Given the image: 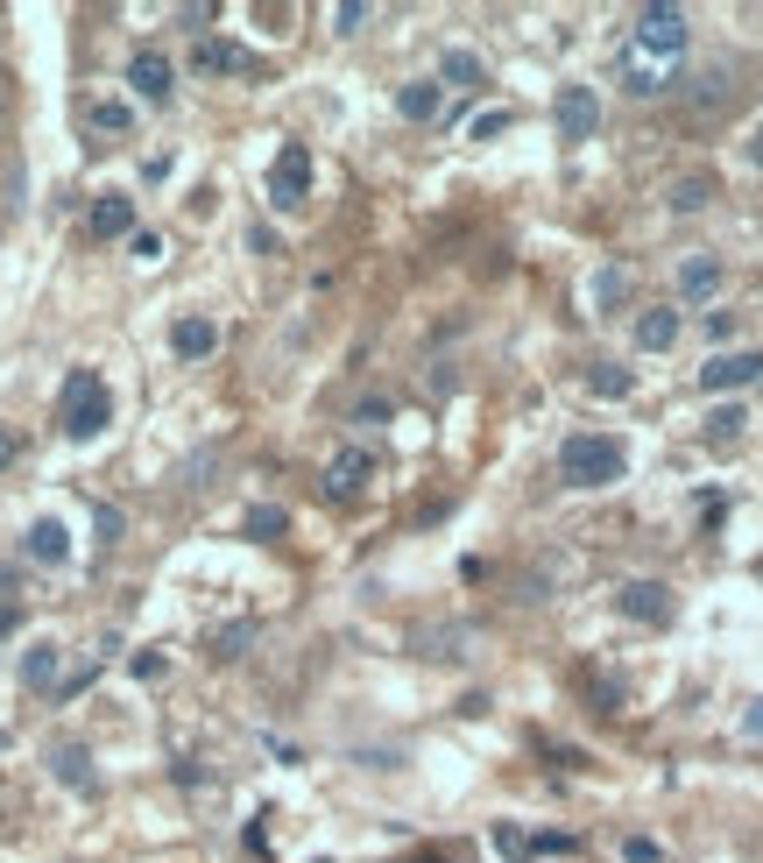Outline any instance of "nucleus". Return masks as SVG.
<instances>
[{
  "label": "nucleus",
  "instance_id": "e433bc0d",
  "mask_svg": "<svg viewBox=\"0 0 763 863\" xmlns=\"http://www.w3.org/2000/svg\"><path fill=\"white\" fill-rule=\"evenodd\" d=\"M750 729H756V736H763V701H756V708H750Z\"/></svg>",
  "mask_w": 763,
  "mask_h": 863
},
{
  "label": "nucleus",
  "instance_id": "f704fd0d",
  "mask_svg": "<svg viewBox=\"0 0 763 863\" xmlns=\"http://www.w3.org/2000/svg\"><path fill=\"white\" fill-rule=\"evenodd\" d=\"M333 22H339V36H354V28H361V22H368V8H361V0H347V8H339V14H333Z\"/></svg>",
  "mask_w": 763,
  "mask_h": 863
},
{
  "label": "nucleus",
  "instance_id": "7c9ffc66",
  "mask_svg": "<svg viewBox=\"0 0 763 863\" xmlns=\"http://www.w3.org/2000/svg\"><path fill=\"white\" fill-rule=\"evenodd\" d=\"M496 850H502V856H530V836H523V828H509V821H502V828H496Z\"/></svg>",
  "mask_w": 763,
  "mask_h": 863
},
{
  "label": "nucleus",
  "instance_id": "f257e3e1",
  "mask_svg": "<svg viewBox=\"0 0 763 863\" xmlns=\"http://www.w3.org/2000/svg\"><path fill=\"white\" fill-rule=\"evenodd\" d=\"M685 8H643L636 14V28H630V43H622V85H630L636 99H657L671 85V71H679V57H685Z\"/></svg>",
  "mask_w": 763,
  "mask_h": 863
},
{
  "label": "nucleus",
  "instance_id": "1a4fd4ad",
  "mask_svg": "<svg viewBox=\"0 0 763 863\" xmlns=\"http://www.w3.org/2000/svg\"><path fill=\"white\" fill-rule=\"evenodd\" d=\"M368 482H375V460H368L361 446H339L333 468H325V488H333V496H361Z\"/></svg>",
  "mask_w": 763,
  "mask_h": 863
},
{
  "label": "nucleus",
  "instance_id": "c756f323",
  "mask_svg": "<svg viewBox=\"0 0 763 863\" xmlns=\"http://www.w3.org/2000/svg\"><path fill=\"white\" fill-rule=\"evenodd\" d=\"M530 850H537V856H573L580 842H573V836H551V828H545V836H530Z\"/></svg>",
  "mask_w": 763,
  "mask_h": 863
},
{
  "label": "nucleus",
  "instance_id": "a211bd4d",
  "mask_svg": "<svg viewBox=\"0 0 763 863\" xmlns=\"http://www.w3.org/2000/svg\"><path fill=\"white\" fill-rule=\"evenodd\" d=\"M439 107H445V99H439V85H431V79H417V85H403V93H396L403 121H439Z\"/></svg>",
  "mask_w": 763,
  "mask_h": 863
},
{
  "label": "nucleus",
  "instance_id": "72a5a7b5",
  "mask_svg": "<svg viewBox=\"0 0 763 863\" xmlns=\"http://www.w3.org/2000/svg\"><path fill=\"white\" fill-rule=\"evenodd\" d=\"M14 460H22V432L0 425V468H14Z\"/></svg>",
  "mask_w": 763,
  "mask_h": 863
},
{
  "label": "nucleus",
  "instance_id": "dca6fc26",
  "mask_svg": "<svg viewBox=\"0 0 763 863\" xmlns=\"http://www.w3.org/2000/svg\"><path fill=\"white\" fill-rule=\"evenodd\" d=\"M28 559H43V567H64L71 559V539H64L57 517H36V524H28Z\"/></svg>",
  "mask_w": 763,
  "mask_h": 863
},
{
  "label": "nucleus",
  "instance_id": "423d86ee",
  "mask_svg": "<svg viewBox=\"0 0 763 863\" xmlns=\"http://www.w3.org/2000/svg\"><path fill=\"white\" fill-rule=\"evenodd\" d=\"M756 376H763V354H756V347H742V354H714V362L700 368V382H707L714 397H728V390H750Z\"/></svg>",
  "mask_w": 763,
  "mask_h": 863
},
{
  "label": "nucleus",
  "instance_id": "a878e982",
  "mask_svg": "<svg viewBox=\"0 0 763 863\" xmlns=\"http://www.w3.org/2000/svg\"><path fill=\"white\" fill-rule=\"evenodd\" d=\"M248 637H254V623H227V630L213 637V659H219V665H227V659H241V651H248Z\"/></svg>",
  "mask_w": 763,
  "mask_h": 863
},
{
  "label": "nucleus",
  "instance_id": "2eb2a0df",
  "mask_svg": "<svg viewBox=\"0 0 763 863\" xmlns=\"http://www.w3.org/2000/svg\"><path fill=\"white\" fill-rule=\"evenodd\" d=\"M50 771L71 785V793H93V750H85V743H57V750H50Z\"/></svg>",
  "mask_w": 763,
  "mask_h": 863
},
{
  "label": "nucleus",
  "instance_id": "473e14b6",
  "mask_svg": "<svg viewBox=\"0 0 763 863\" xmlns=\"http://www.w3.org/2000/svg\"><path fill=\"white\" fill-rule=\"evenodd\" d=\"M622 863H657V842L651 836H630V842H622Z\"/></svg>",
  "mask_w": 763,
  "mask_h": 863
},
{
  "label": "nucleus",
  "instance_id": "9b49d317",
  "mask_svg": "<svg viewBox=\"0 0 763 863\" xmlns=\"http://www.w3.org/2000/svg\"><path fill=\"white\" fill-rule=\"evenodd\" d=\"M128 85L148 99V107H163V99H170V57H156V50H134V64H128Z\"/></svg>",
  "mask_w": 763,
  "mask_h": 863
},
{
  "label": "nucleus",
  "instance_id": "f03ea898",
  "mask_svg": "<svg viewBox=\"0 0 763 863\" xmlns=\"http://www.w3.org/2000/svg\"><path fill=\"white\" fill-rule=\"evenodd\" d=\"M622 468H630V453L608 432H573L559 446V482L565 488H608V482H622Z\"/></svg>",
  "mask_w": 763,
  "mask_h": 863
},
{
  "label": "nucleus",
  "instance_id": "4c0bfd02",
  "mask_svg": "<svg viewBox=\"0 0 763 863\" xmlns=\"http://www.w3.org/2000/svg\"><path fill=\"white\" fill-rule=\"evenodd\" d=\"M14 630V608H0V637H8Z\"/></svg>",
  "mask_w": 763,
  "mask_h": 863
},
{
  "label": "nucleus",
  "instance_id": "f8f14e48",
  "mask_svg": "<svg viewBox=\"0 0 763 863\" xmlns=\"http://www.w3.org/2000/svg\"><path fill=\"white\" fill-rule=\"evenodd\" d=\"M93 234H99V241H134V199L107 191V199L93 205Z\"/></svg>",
  "mask_w": 763,
  "mask_h": 863
},
{
  "label": "nucleus",
  "instance_id": "4be33fe9",
  "mask_svg": "<svg viewBox=\"0 0 763 863\" xmlns=\"http://www.w3.org/2000/svg\"><path fill=\"white\" fill-rule=\"evenodd\" d=\"M587 390H594V397H630L636 376H630V368H616V362H594V368H587Z\"/></svg>",
  "mask_w": 763,
  "mask_h": 863
},
{
  "label": "nucleus",
  "instance_id": "6ab92c4d",
  "mask_svg": "<svg viewBox=\"0 0 763 863\" xmlns=\"http://www.w3.org/2000/svg\"><path fill=\"white\" fill-rule=\"evenodd\" d=\"M22 687H57V645H28L22 651Z\"/></svg>",
  "mask_w": 763,
  "mask_h": 863
},
{
  "label": "nucleus",
  "instance_id": "a19ab883",
  "mask_svg": "<svg viewBox=\"0 0 763 863\" xmlns=\"http://www.w3.org/2000/svg\"><path fill=\"white\" fill-rule=\"evenodd\" d=\"M756 574H763V567H756Z\"/></svg>",
  "mask_w": 763,
  "mask_h": 863
},
{
  "label": "nucleus",
  "instance_id": "20e7f679",
  "mask_svg": "<svg viewBox=\"0 0 763 863\" xmlns=\"http://www.w3.org/2000/svg\"><path fill=\"white\" fill-rule=\"evenodd\" d=\"M311 199V149L305 142H283L276 149V163H269V205H305Z\"/></svg>",
  "mask_w": 763,
  "mask_h": 863
},
{
  "label": "nucleus",
  "instance_id": "39448f33",
  "mask_svg": "<svg viewBox=\"0 0 763 863\" xmlns=\"http://www.w3.org/2000/svg\"><path fill=\"white\" fill-rule=\"evenodd\" d=\"M551 121H559V142H594V128H601L594 85H565V93L551 99Z\"/></svg>",
  "mask_w": 763,
  "mask_h": 863
},
{
  "label": "nucleus",
  "instance_id": "c85d7f7f",
  "mask_svg": "<svg viewBox=\"0 0 763 863\" xmlns=\"http://www.w3.org/2000/svg\"><path fill=\"white\" fill-rule=\"evenodd\" d=\"M163 673H170V659H163L156 645H148V651H134V679H163Z\"/></svg>",
  "mask_w": 763,
  "mask_h": 863
},
{
  "label": "nucleus",
  "instance_id": "5701e85b",
  "mask_svg": "<svg viewBox=\"0 0 763 863\" xmlns=\"http://www.w3.org/2000/svg\"><path fill=\"white\" fill-rule=\"evenodd\" d=\"M742 425H750V411H742V404H722V411L707 418V446H736Z\"/></svg>",
  "mask_w": 763,
  "mask_h": 863
},
{
  "label": "nucleus",
  "instance_id": "cd10ccee",
  "mask_svg": "<svg viewBox=\"0 0 763 863\" xmlns=\"http://www.w3.org/2000/svg\"><path fill=\"white\" fill-rule=\"evenodd\" d=\"M93 128H99V135H121V128H128V107H121V99H107V107H93Z\"/></svg>",
  "mask_w": 763,
  "mask_h": 863
},
{
  "label": "nucleus",
  "instance_id": "bb28decb",
  "mask_svg": "<svg viewBox=\"0 0 763 863\" xmlns=\"http://www.w3.org/2000/svg\"><path fill=\"white\" fill-rule=\"evenodd\" d=\"M121 524H128V517L114 510V503H93V531H99V545H121Z\"/></svg>",
  "mask_w": 763,
  "mask_h": 863
},
{
  "label": "nucleus",
  "instance_id": "412c9836",
  "mask_svg": "<svg viewBox=\"0 0 763 863\" xmlns=\"http://www.w3.org/2000/svg\"><path fill=\"white\" fill-rule=\"evenodd\" d=\"M439 79H445V85H481L488 71H481V57H474V50H445V57H439Z\"/></svg>",
  "mask_w": 763,
  "mask_h": 863
},
{
  "label": "nucleus",
  "instance_id": "7ed1b4c3",
  "mask_svg": "<svg viewBox=\"0 0 763 863\" xmlns=\"http://www.w3.org/2000/svg\"><path fill=\"white\" fill-rule=\"evenodd\" d=\"M107 418H114L107 382H99L93 368H71V382H64V432H71V439H99Z\"/></svg>",
  "mask_w": 763,
  "mask_h": 863
},
{
  "label": "nucleus",
  "instance_id": "0eeeda50",
  "mask_svg": "<svg viewBox=\"0 0 763 863\" xmlns=\"http://www.w3.org/2000/svg\"><path fill=\"white\" fill-rule=\"evenodd\" d=\"M616 608L630 623H651V630H657V623H671V588H665V580H630V588L616 594Z\"/></svg>",
  "mask_w": 763,
  "mask_h": 863
},
{
  "label": "nucleus",
  "instance_id": "2f4dec72",
  "mask_svg": "<svg viewBox=\"0 0 763 863\" xmlns=\"http://www.w3.org/2000/svg\"><path fill=\"white\" fill-rule=\"evenodd\" d=\"M502 128H509V114H502V107H496V114H474V142H496Z\"/></svg>",
  "mask_w": 763,
  "mask_h": 863
},
{
  "label": "nucleus",
  "instance_id": "58836bf2",
  "mask_svg": "<svg viewBox=\"0 0 763 863\" xmlns=\"http://www.w3.org/2000/svg\"><path fill=\"white\" fill-rule=\"evenodd\" d=\"M410 863H439V856H410Z\"/></svg>",
  "mask_w": 763,
  "mask_h": 863
},
{
  "label": "nucleus",
  "instance_id": "ddd939ff",
  "mask_svg": "<svg viewBox=\"0 0 763 863\" xmlns=\"http://www.w3.org/2000/svg\"><path fill=\"white\" fill-rule=\"evenodd\" d=\"M728 99H736V79H728V64H714V71H700V79H693L685 107H693V114H722Z\"/></svg>",
  "mask_w": 763,
  "mask_h": 863
},
{
  "label": "nucleus",
  "instance_id": "6e6552de",
  "mask_svg": "<svg viewBox=\"0 0 763 863\" xmlns=\"http://www.w3.org/2000/svg\"><path fill=\"white\" fill-rule=\"evenodd\" d=\"M191 71H199V79H234V71H254V57L241 50V43H219V36H205L199 50H191Z\"/></svg>",
  "mask_w": 763,
  "mask_h": 863
},
{
  "label": "nucleus",
  "instance_id": "b1692460",
  "mask_svg": "<svg viewBox=\"0 0 763 863\" xmlns=\"http://www.w3.org/2000/svg\"><path fill=\"white\" fill-rule=\"evenodd\" d=\"M622 297H630V270H622V262H608V270L594 276V305H601V311H616Z\"/></svg>",
  "mask_w": 763,
  "mask_h": 863
},
{
  "label": "nucleus",
  "instance_id": "393cba45",
  "mask_svg": "<svg viewBox=\"0 0 763 863\" xmlns=\"http://www.w3.org/2000/svg\"><path fill=\"white\" fill-rule=\"evenodd\" d=\"M241 531H248V539H283V531H290V517L269 510V503H254V510L241 517Z\"/></svg>",
  "mask_w": 763,
  "mask_h": 863
},
{
  "label": "nucleus",
  "instance_id": "ea45409f",
  "mask_svg": "<svg viewBox=\"0 0 763 863\" xmlns=\"http://www.w3.org/2000/svg\"><path fill=\"white\" fill-rule=\"evenodd\" d=\"M0 750H8V736H0Z\"/></svg>",
  "mask_w": 763,
  "mask_h": 863
},
{
  "label": "nucleus",
  "instance_id": "9d476101",
  "mask_svg": "<svg viewBox=\"0 0 763 863\" xmlns=\"http://www.w3.org/2000/svg\"><path fill=\"white\" fill-rule=\"evenodd\" d=\"M170 347H177V362H205V354L219 347V326L205 319V311H184V319L170 326Z\"/></svg>",
  "mask_w": 763,
  "mask_h": 863
},
{
  "label": "nucleus",
  "instance_id": "aec40b11",
  "mask_svg": "<svg viewBox=\"0 0 763 863\" xmlns=\"http://www.w3.org/2000/svg\"><path fill=\"white\" fill-rule=\"evenodd\" d=\"M665 199H671V213H700V205L714 199V177H700V170H693V177H679Z\"/></svg>",
  "mask_w": 763,
  "mask_h": 863
},
{
  "label": "nucleus",
  "instance_id": "c9c22d12",
  "mask_svg": "<svg viewBox=\"0 0 763 863\" xmlns=\"http://www.w3.org/2000/svg\"><path fill=\"white\" fill-rule=\"evenodd\" d=\"M750 163H756V170H763V121L750 128Z\"/></svg>",
  "mask_w": 763,
  "mask_h": 863
},
{
  "label": "nucleus",
  "instance_id": "4468645a",
  "mask_svg": "<svg viewBox=\"0 0 763 863\" xmlns=\"http://www.w3.org/2000/svg\"><path fill=\"white\" fill-rule=\"evenodd\" d=\"M671 340H679V311H671V305L636 311V347H643V354H665Z\"/></svg>",
  "mask_w": 763,
  "mask_h": 863
},
{
  "label": "nucleus",
  "instance_id": "f3484780",
  "mask_svg": "<svg viewBox=\"0 0 763 863\" xmlns=\"http://www.w3.org/2000/svg\"><path fill=\"white\" fill-rule=\"evenodd\" d=\"M722 291V256H693V262H679V297H714Z\"/></svg>",
  "mask_w": 763,
  "mask_h": 863
}]
</instances>
